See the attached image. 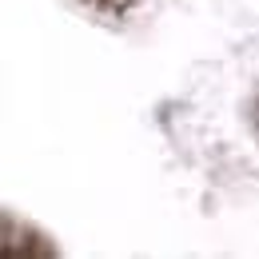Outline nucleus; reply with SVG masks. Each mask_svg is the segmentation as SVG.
<instances>
[{
	"mask_svg": "<svg viewBox=\"0 0 259 259\" xmlns=\"http://www.w3.org/2000/svg\"><path fill=\"white\" fill-rule=\"evenodd\" d=\"M112 8H128V4H136V0H108Z\"/></svg>",
	"mask_w": 259,
	"mask_h": 259,
	"instance_id": "nucleus-1",
	"label": "nucleus"
}]
</instances>
